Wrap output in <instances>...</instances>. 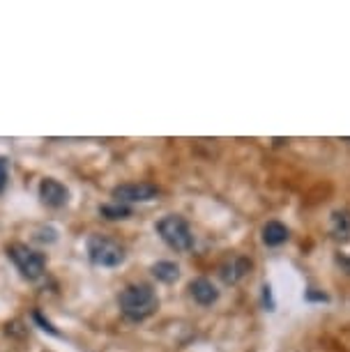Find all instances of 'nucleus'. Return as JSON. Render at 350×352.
Returning <instances> with one entry per match:
<instances>
[{"label": "nucleus", "mask_w": 350, "mask_h": 352, "mask_svg": "<svg viewBox=\"0 0 350 352\" xmlns=\"http://www.w3.org/2000/svg\"><path fill=\"white\" fill-rule=\"evenodd\" d=\"M343 265H346V267L350 270V261H348V258H346V261H343Z\"/></svg>", "instance_id": "obj_14"}, {"label": "nucleus", "mask_w": 350, "mask_h": 352, "mask_svg": "<svg viewBox=\"0 0 350 352\" xmlns=\"http://www.w3.org/2000/svg\"><path fill=\"white\" fill-rule=\"evenodd\" d=\"M8 256L12 258V263L17 265V270L21 272L23 278H28V281H37V278H42L44 270H46V261L39 251L30 249L28 244L14 242L8 247Z\"/></svg>", "instance_id": "obj_3"}, {"label": "nucleus", "mask_w": 350, "mask_h": 352, "mask_svg": "<svg viewBox=\"0 0 350 352\" xmlns=\"http://www.w3.org/2000/svg\"><path fill=\"white\" fill-rule=\"evenodd\" d=\"M160 196V189L155 184H148V182H134V184H120V187L113 189V198L116 203H148V201H155Z\"/></svg>", "instance_id": "obj_5"}, {"label": "nucleus", "mask_w": 350, "mask_h": 352, "mask_svg": "<svg viewBox=\"0 0 350 352\" xmlns=\"http://www.w3.org/2000/svg\"><path fill=\"white\" fill-rule=\"evenodd\" d=\"M189 292L198 304H203V307H210V304H215L219 300V290H217L215 283L206 276L194 278V281L189 283Z\"/></svg>", "instance_id": "obj_8"}, {"label": "nucleus", "mask_w": 350, "mask_h": 352, "mask_svg": "<svg viewBox=\"0 0 350 352\" xmlns=\"http://www.w3.org/2000/svg\"><path fill=\"white\" fill-rule=\"evenodd\" d=\"M249 270H252V261H247L242 256H230L226 263L219 265V276L223 283L233 285L237 281H242L249 274Z\"/></svg>", "instance_id": "obj_7"}, {"label": "nucleus", "mask_w": 350, "mask_h": 352, "mask_svg": "<svg viewBox=\"0 0 350 352\" xmlns=\"http://www.w3.org/2000/svg\"><path fill=\"white\" fill-rule=\"evenodd\" d=\"M157 232L171 249L175 251H189L194 247V232H191L189 223L182 217L168 214L157 223Z\"/></svg>", "instance_id": "obj_4"}, {"label": "nucleus", "mask_w": 350, "mask_h": 352, "mask_svg": "<svg viewBox=\"0 0 350 352\" xmlns=\"http://www.w3.org/2000/svg\"><path fill=\"white\" fill-rule=\"evenodd\" d=\"M290 232L283 223L279 221H267L263 226V242L267 244V247H279V244L288 242Z\"/></svg>", "instance_id": "obj_9"}, {"label": "nucleus", "mask_w": 350, "mask_h": 352, "mask_svg": "<svg viewBox=\"0 0 350 352\" xmlns=\"http://www.w3.org/2000/svg\"><path fill=\"white\" fill-rule=\"evenodd\" d=\"M39 198L46 208H65L69 203V189L63 182L54 180V177H46L39 182Z\"/></svg>", "instance_id": "obj_6"}, {"label": "nucleus", "mask_w": 350, "mask_h": 352, "mask_svg": "<svg viewBox=\"0 0 350 352\" xmlns=\"http://www.w3.org/2000/svg\"><path fill=\"white\" fill-rule=\"evenodd\" d=\"M332 232L334 237H346L350 235V214L348 212H334L332 214Z\"/></svg>", "instance_id": "obj_11"}, {"label": "nucleus", "mask_w": 350, "mask_h": 352, "mask_svg": "<svg viewBox=\"0 0 350 352\" xmlns=\"http://www.w3.org/2000/svg\"><path fill=\"white\" fill-rule=\"evenodd\" d=\"M99 212H102L107 219H127L131 210L122 203H113V205H102V210Z\"/></svg>", "instance_id": "obj_12"}, {"label": "nucleus", "mask_w": 350, "mask_h": 352, "mask_svg": "<svg viewBox=\"0 0 350 352\" xmlns=\"http://www.w3.org/2000/svg\"><path fill=\"white\" fill-rule=\"evenodd\" d=\"M88 258L99 267H118L124 263L127 251L120 242L111 240L104 235H92L88 240Z\"/></svg>", "instance_id": "obj_2"}, {"label": "nucleus", "mask_w": 350, "mask_h": 352, "mask_svg": "<svg viewBox=\"0 0 350 352\" xmlns=\"http://www.w3.org/2000/svg\"><path fill=\"white\" fill-rule=\"evenodd\" d=\"M153 274L157 276V281L173 283V281H177V276H180V267L171 261H160L153 265Z\"/></svg>", "instance_id": "obj_10"}, {"label": "nucleus", "mask_w": 350, "mask_h": 352, "mask_svg": "<svg viewBox=\"0 0 350 352\" xmlns=\"http://www.w3.org/2000/svg\"><path fill=\"white\" fill-rule=\"evenodd\" d=\"M8 180H10V166H8V159L0 157V191L8 187Z\"/></svg>", "instance_id": "obj_13"}, {"label": "nucleus", "mask_w": 350, "mask_h": 352, "mask_svg": "<svg viewBox=\"0 0 350 352\" xmlns=\"http://www.w3.org/2000/svg\"><path fill=\"white\" fill-rule=\"evenodd\" d=\"M118 302H120L122 314L127 316L129 320H136V322L150 318L157 309H160V300H157V295H155V290L150 283L127 285V288L120 292Z\"/></svg>", "instance_id": "obj_1"}]
</instances>
